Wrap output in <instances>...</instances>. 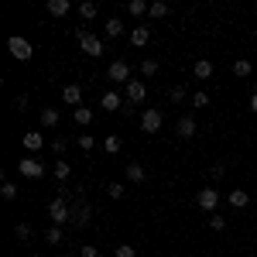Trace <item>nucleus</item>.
Returning a JSON list of instances; mask_svg holds the SVG:
<instances>
[{
    "instance_id": "nucleus-1",
    "label": "nucleus",
    "mask_w": 257,
    "mask_h": 257,
    "mask_svg": "<svg viewBox=\"0 0 257 257\" xmlns=\"http://www.w3.org/2000/svg\"><path fill=\"white\" fill-rule=\"evenodd\" d=\"M48 219H52V226H65V223H72V199L65 196V192L48 202Z\"/></svg>"
},
{
    "instance_id": "nucleus-2",
    "label": "nucleus",
    "mask_w": 257,
    "mask_h": 257,
    "mask_svg": "<svg viewBox=\"0 0 257 257\" xmlns=\"http://www.w3.org/2000/svg\"><path fill=\"white\" fill-rule=\"evenodd\" d=\"M7 48H11V55H14L18 62H28L31 55H35L31 41H28V38H21V35H11V38H7Z\"/></svg>"
},
{
    "instance_id": "nucleus-3",
    "label": "nucleus",
    "mask_w": 257,
    "mask_h": 257,
    "mask_svg": "<svg viewBox=\"0 0 257 257\" xmlns=\"http://www.w3.org/2000/svg\"><path fill=\"white\" fill-rule=\"evenodd\" d=\"M196 202H199V209H206V213H216V206H219V192L213 189V185H206V189H199Z\"/></svg>"
},
{
    "instance_id": "nucleus-4",
    "label": "nucleus",
    "mask_w": 257,
    "mask_h": 257,
    "mask_svg": "<svg viewBox=\"0 0 257 257\" xmlns=\"http://www.w3.org/2000/svg\"><path fill=\"white\" fill-rule=\"evenodd\" d=\"M161 110H144V113H141V131H144V134H158L161 131Z\"/></svg>"
},
{
    "instance_id": "nucleus-5",
    "label": "nucleus",
    "mask_w": 257,
    "mask_h": 257,
    "mask_svg": "<svg viewBox=\"0 0 257 257\" xmlns=\"http://www.w3.org/2000/svg\"><path fill=\"white\" fill-rule=\"evenodd\" d=\"M106 76H110V82H131V65L123 59H117V62H110V69H106Z\"/></svg>"
},
{
    "instance_id": "nucleus-6",
    "label": "nucleus",
    "mask_w": 257,
    "mask_h": 257,
    "mask_svg": "<svg viewBox=\"0 0 257 257\" xmlns=\"http://www.w3.org/2000/svg\"><path fill=\"white\" fill-rule=\"evenodd\" d=\"M79 48L86 55H103V38L89 35V31H79Z\"/></svg>"
},
{
    "instance_id": "nucleus-7",
    "label": "nucleus",
    "mask_w": 257,
    "mask_h": 257,
    "mask_svg": "<svg viewBox=\"0 0 257 257\" xmlns=\"http://www.w3.org/2000/svg\"><path fill=\"white\" fill-rule=\"evenodd\" d=\"M18 172H21L24 178H41V175H45V165H41L38 158H31V155H28V158H21Z\"/></svg>"
},
{
    "instance_id": "nucleus-8",
    "label": "nucleus",
    "mask_w": 257,
    "mask_h": 257,
    "mask_svg": "<svg viewBox=\"0 0 257 257\" xmlns=\"http://www.w3.org/2000/svg\"><path fill=\"white\" fill-rule=\"evenodd\" d=\"M72 199V196H69ZM72 223H76V226H89V206H86V202H82V199H76V202H72Z\"/></svg>"
},
{
    "instance_id": "nucleus-9",
    "label": "nucleus",
    "mask_w": 257,
    "mask_h": 257,
    "mask_svg": "<svg viewBox=\"0 0 257 257\" xmlns=\"http://www.w3.org/2000/svg\"><path fill=\"white\" fill-rule=\"evenodd\" d=\"M62 99H65L69 106H82V86L79 82H69V86L62 89Z\"/></svg>"
},
{
    "instance_id": "nucleus-10",
    "label": "nucleus",
    "mask_w": 257,
    "mask_h": 257,
    "mask_svg": "<svg viewBox=\"0 0 257 257\" xmlns=\"http://www.w3.org/2000/svg\"><path fill=\"white\" fill-rule=\"evenodd\" d=\"M144 96H148V89H144V82H127V103H134V106H138V103H144Z\"/></svg>"
},
{
    "instance_id": "nucleus-11",
    "label": "nucleus",
    "mask_w": 257,
    "mask_h": 257,
    "mask_svg": "<svg viewBox=\"0 0 257 257\" xmlns=\"http://www.w3.org/2000/svg\"><path fill=\"white\" fill-rule=\"evenodd\" d=\"M72 11V0H48V14L52 18H65Z\"/></svg>"
},
{
    "instance_id": "nucleus-12",
    "label": "nucleus",
    "mask_w": 257,
    "mask_h": 257,
    "mask_svg": "<svg viewBox=\"0 0 257 257\" xmlns=\"http://www.w3.org/2000/svg\"><path fill=\"white\" fill-rule=\"evenodd\" d=\"M226 199H230V206H233V209H247V206H250V192H243V189H233Z\"/></svg>"
},
{
    "instance_id": "nucleus-13",
    "label": "nucleus",
    "mask_w": 257,
    "mask_h": 257,
    "mask_svg": "<svg viewBox=\"0 0 257 257\" xmlns=\"http://www.w3.org/2000/svg\"><path fill=\"white\" fill-rule=\"evenodd\" d=\"M175 134H178V138H196V120H192V117H182L175 123Z\"/></svg>"
},
{
    "instance_id": "nucleus-14",
    "label": "nucleus",
    "mask_w": 257,
    "mask_h": 257,
    "mask_svg": "<svg viewBox=\"0 0 257 257\" xmlns=\"http://www.w3.org/2000/svg\"><path fill=\"white\" fill-rule=\"evenodd\" d=\"M148 41H151V31L148 28H131V45L134 48H144Z\"/></svg>"
},
{
    "instance_id": "nucleus-15",
    "label": "nucleus",
    "mask_w": 257,
    "mask_h": 257,
    "mask_svg": "<svg viewBox=\"0 0 257 257\" xmlns=\"http://www.w3.org/2000/svg\"><path fill=\"white\" fill-rule=\"evenodd\" d=\"M21 141H24V148H28V151H41V148H45V138H41L38 131H28Z\"/></svg>"
},
{
    "instance_id": "nucleus-16",
    "label": "nucleus",
    "mask_w": 257,
    "mask_h": 257,
    "mask_svg": "<svg viewBox=\"0 0 257 257\" xmlns=\"http://www.w3.org/2000/svg\"><path fill=\"white\" fill-rule=\"evenodd\" d=\"M192 76H196V79H209V76H213V62H209V59H199L196 65H192Z\"/></svg>"
},
{
    "instance_id": "nucleus-17",
    "label": "nucleus",
    "mask_w": 257,
    "mask_h": 257,
    "mask_svg": "<svg viewBox=\"0 0 257 257\" xmlns=\"http://www.w3.org/2000/svg\"><path fill=\"white\" fill-rule=\"evenodd\" d=\"M250 72H254V65H250V59H237V62H233V76H237V79H247Z\"/></svg>"
},
{
    "instance_id": "nucleus-18",
    "label": "nucleus",
    "mask_w": 257,
    "mask_h": 257,
    "mask_svg": "<svg viewBox=\"0 0 257 257\" xmlns=\"http://www.w3.org/2000/svg\"><path fill=\"white\" fill-rule=\"evenodd\" d=\"M99 106H103V110H120V96L113 89H106V93L99 96Z\"/></svg>"
},
{
    "instance_id": "nucleus-19",
    "label": "nucleus",
    "mask_w": 257,
    "mask_h": 257,
    "mask_svg": "<svg viewBox=\"0 0 257 257\" xmlns=\"http://www.w3.org/2000/svg\"><path fill=\"white\" fill-rule=\"evenodd\" d=\"M127 178H131V182H144V178H148L144 165H141V161H131V165H127Z\"/></svg>"
},
{
    "instance_id": "nucleus-20",
    "label": "nucleus",
    "mask_w": 257,
    "mask_h": 257,
    "mask_svg": "<svg viewBox=\"0 0 257 257\" xmlns=\"http://www.w3.org/2000/svg\"><path fill=\"white\" fill-rule=\"evenodd\" d=\"M72 117H76V123H79V127H89V123H93V110L76 106V110H72Z\"/></svg>"
},
{
    "instance_id": "nucleus-21",
    "label": "nucleus",
    "mask_w": 257,
    "mask_h": 257,
    "mask_svg": "<svg viewBox=\"0 0 257 257\" xmlns=\"http://www.w3.org/2000/svg\"><path fill=\"white\" fill-rule=\"evenodd\" d=\"M141 76H144V79L158 76V59H144V62H141Z\"/></svg>"
},
{
    "instance_id": "nucleus-22",
    "label": "nucleus",
    "mask_w": 257,
    "mask_h": 257,
    "mask_svg": "<svg viewBox=\"0 0 257 257\" xmlns=\"http://www.w3.org/2000/svg\"><path fill=\"white\" fill-rule=\"evenodd\" d=\"M52 172H55V178H59V182H65V178L72 175V165H69V161H55V168H52Z\"/></svg>"
},
{
    "instance_id": "nucleus-23",
    "label": "nucleus",
    "mask_w": 257,
    "mask_h": 257,
    "mask_svg": "<svg viewBox=\"0 0 257 257\" xmlns=\"http://www.w3.org/2000/svg\"><path fill=\"white\" fill-rule=\"evenodd\" d=\"M127 11H131V18H141V14H148V11H151V4H144V0H131V4H127Z\"/></svg>"
},
{
    "instance_id": "nucleus-24",
    "label": "nucleus",
    "mask_w": 257,
    "mask_h": 257,
    "mask_svg": "<svg viewBox=\"0 0 257 257\" xmlns=\"http://www.w3.org/2000/svg\"><path fill=\"white\" fill-rule=\"evenodd\" d=\"M55 123H59V110L45 106V110H41V127H55Z\"/></svg>"
},
{
    "instance_id": "nucleus-25",
    "label": "nucleus",
    "mask_w": 257,
    "mask_h": 257,
    "mask_svg": "<svg viewBox=\"0 0 257 257\" xmlns=\"http://www.w3.org/2000/svg\"><path fill=\"white\" fill-rule=\"evenodd\" d=\"M106 35H110V38H120V35H123V21L110 18V21H106Z\"/></svg>"
},
{
    "instance_id": "nucleus-26",
    "label": "nucleus",
    "mask_w": 257,
    "mask_h": 257,
    "mask_svg": "<svg viewBox=\"0 0 257 257\" xmlns=\"http://www.w3.org/2000/svg\"><path fill=\"white\" fill-rule=\"evenodd\" d=\"M120 148H123L120 138H113V134H110V138H103V151H106V155H120Z\"/></svg>"
},
{
    "instance_id": "nucleus-27",
    "label": "nucleus",
    "mask_w": 257,
    "mask_h": 257,
    "mask_svg": "<svg viewBox=\"0 0 257 257\" xmlns=\"http://www.w3.org/2000/svg\"><path fill=\"white\" fill-rule=\"evenodd\" d=\"M79 14H82V18H86V21H93V18H96V14H99V7H96V4H93V0H86V4H79Z\"/></svg>"
},
{
    "instance_id": "nucleus-28",
    "label": "nucleus",
    "mask_w": 257,
    "mask_h": 257,
    "mask_svg": "<svg viewBox=\"0 0 257 257\" xmlns=\"http://www.w3.org/2000/svg\"><path fill=\"white\" fill-rule=\"evenodd\" d=\"M0 196L7 199V202H14V199H18V185H14V182H4V185H0Z\"/></svg>"
},
{
    "instance_id": "nucleus-29",
    "label": "nucleus",
    "mask_w": 257,
    "mask_h": 257,
    "mask_svg": "<svg viewBox=\"0 0 257 257\" xmlns=\"http://www.w3.org/2000/svg\"><path fill=\"white\" fill-rule=\"evenodd\" d=\"M123 192H127V189H123L120 182H110V185H106V196L110 199H123Z\"/></svg>"
},
{
    "instance_id": "nucleus-30",
    "label": "nucleus",
    "mask_w": 257,
    "mask_h": 257,
    "mask_svg": "<svg viewBox=\"0 0 257 257\" xmlns=\"http://www.w3.org/2000/svg\"><path fill=\"white\" fill-rule=\"evenodd\" d=\"M45 240H48V243H62V226H48V230H45Z\"/></svg>"
},
{
    "instance_id": "nucleus-31",
    "label": "nucleus",
    "mask_w": 257,
    "mask_h": 257,
    "mask_svg": "<svg viewBox=\"0 0 257 257\" xmlns=\"http://www.w3.org/2000/svg\"><path fill=\"white\" fill-rule=\"evenodd\" d=\"M148 14H151V18H165V14H168V4H161V0H155Z\"/></svg>"
},
{
    "instance_id": "nucleus-32",
    "label": "nucleus",
    "mask_w": 257,
    "mask_h": 257,
    "mask_svg": "<svg viewBox=\"0 0 257 257\" xmlns=\"http://www.w3.org/2000/svg\"><path fill=\"white\" fill-rule=\"evenodd\" d=\"M14 237L28 240V237H31V223H18V226H14Z\"/></svg>"
},
{
    "instance_id": "nucleus-33",
    "label": "nucleus",
    "mask_w": 257,
    "mask_h": 257,
    "mask_svg": "<svg viewBox=\"0 0 257 257\" xmlns=\"http://www.w3.org/2000/svg\"><path fill=\"white\" fill-rule=\"evenodd\" d=\"M113 257H138V250H134L131 243H120L117 250H113Z\"/></svg>"
},
{
    "instance_id": "nucleus-34",
    "label": "nucleus",
    "mask_w": 257,
    "mask_h": 257,
    "mask_svg": "<svg viewBox=\"0 0 257 257\" xmlns=\"http://www.w3.org/2000/svg\"><path fill=\"white\" fill-rule=\"evenodd\" d=\"M209 226H213V230H226V216H219V213H213V216H209Z\"/></svg>"
},
{
    "instance_id": "nucleus-35",
    "label": "nucleus",
    "mask_w": 257,
    "mask_h": 257,
    "mask_svg": "<svg viewBox=\"0 0 257 257\" xmlns=\"http://www.w3.org/2000/svg\"><path fill=\"white\" fill-rule=\"evenodd\" d=\"M79 148H82V151H93V148H96V138H89V134H79Z\"/></svg>"
},
{
    "instance_id": "nucleus-36",
    "label": "nucleus",
    "mask_w": 257,
    "mask_h": 257,
    "mask_svg": "<svg viewBox=\"0 0 257 257\" xmlns=\"http://www.w3.org/2000/svg\"><path fill=\"white\" fill-rule=\"evenodd\" d=\"M79 257H99V247H93V243H82V247H79Z\"/></svg>"
},
{
    "instance_id": "nucleus-37",
    "label": "nucleus",
    "mask_w": 257,
    "mask_h": 257,
    "mask_svg": "<svg viewBox=\"0 0 257 257\" xmlns=\"http://www.w3.org/2000/svg\"><path fill=\"white\" fill-rule=\"evenodd\" d=\"M168 96H172V103H182V99H185V86H172Z\"/></svg>"
},
{
    "instance_id": "nucleus-38",
    "label": "nucleus",
    "mask_w": 257,
    "mask_h": 257,
    "mask_svg": "<svg viewBox=\"0 0 257 257\" xmlns=\"http://www.w3.org/2000/svg\"><path fill=\"white\" fill-rule=\"evenodd\" d=\"M209 175H213V182H219V178L226 175V165H213V168H209Z\"/></svg>"
},
{
    "instance_id": "nucleus-39",
    "label": "nucleus",
    "mask_w": 257,
    "mask_h": 257,
    "mask_svg": "<svg viewBox=\"0 0 257 257\" xmlns=\"http://www.w3.org/2000/svg\"><path fill=\"white\" fill-rule=\"evenodd\" d=\"M206 103H209V96H206L202 89H199V93H192V106H206Z\"/></svg>"
},
{
    "instance_id": "nucleus-40",
    "label": "nucleus",
    "mask_w": 257,
    "mask_h": 257,
    "mask_svg": "<svg viewBox=\"0 0 257 257\" xmlns=\"http://www.w3.org/2000/svg\"><path fill=\"white\" fill-rule=\"evenodd\" d=\"M24 106H28V96H24V93H21V96H14V110H24Z\"/></svg>"
},
{
    "instance_id": "nucleus-41",
    "label": "nucleus",
    "mask_w": 257,
    "mask_h": 257,
    "mask_svg": "<svg viewBox=\"0 0 257 257\" xmlns=\"http://www.w3.org/2000/svg\"><path fill=\"white\" fill-rule=\"evenodd\" d=\"M65 148H69L65 141H55V144H52V151H55V155H65Z\"/></svg>"
},
{
    "instance_id": "nucleus-42",
    "label": "nucleus",
    "mask_w": 257,
    "mask_h": 257,
    "mask_svg": "<svg viewBox=\"0 0 257 257\" xmlns=\"http://www.w3.org/2000/svg\"><path fill=\"white\" fill-rule=\"evenodd\" d=\"M250 113H257V93L250 96Z\"/></svg>"
}]
</instances>
